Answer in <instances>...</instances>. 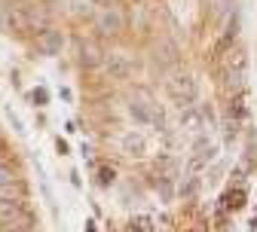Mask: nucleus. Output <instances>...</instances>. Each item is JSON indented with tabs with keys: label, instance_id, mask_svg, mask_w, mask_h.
Returning <instances> with one entry per match:
<instances>
[{
	"label": "nucleus",
	"instance_id": "obj_1",
	"mask_svg": "<svg viewBox=\"0 0 257 232\" xmlns=\"http://www.w3.org/2000/svg\"><path fill=\"white\" fill-rule=\"evenodd\" d=\"M220 74H223V86H227L230 95H236V92L245 89V80H248V55H245L242 46H233V49L223 52V68H220Z\"/></svg>",
	"mask_w": 257,
	"mask_h": 232
},
{
	"label": "nucleus",
	"instance_id": "obj_12",
	"mask_svg": "<svg viewBox=\"0 0 257 232\" xmlns=\"http://www.w3.org/2000/svg\"><path fill=\"white\" fill-rule=\"evenodd\" d=\"M25 19H28V31H43V28H49V10H43V7H28L25 10Z\"/></svg>",
	"mask_w": 257,
	"mask_h": 232
},
{
	"label": "nucleus",
	"instance_id": "obj_3",
	"mask_svg": "<svg viewBox=\"0 0 257 232\" xmlns=\"http://www.w3.org/2000/svg\"><path fill=\"white\" fill-rule=\"evenodd\" d=\"M166 92L172 101H178L181 107L184 104H193L196 101V95H199V83L193 80V74H172L166 80Z\"/></svg>",
	"mask_w": 257,
	"mask_h": 232
},
{
	"label": "nucleus",
	"instance_id": "obj_13",
	"mask_svg": "<svg viewBox=\"0 0 257 232\" xmlns=\"http://www.w3.org/2000/svg\"><path fill=\"white\" fill-rule=\"evenodd\" d=\"M68 13L74 19H92L95 16V0H68Z\"/></svg>",
	"mask_w": 257,
	"mask_h": 232
},
{
	"label": "nucleus",
	"instance_id": "obj_7",
	"mask_svg": "<svg viewBox=\"0 0 257 232\" xmlns=\"http://www.w3.org/2000/svg\"><path fill=\"white\" fill-rule=\"evenodd\" d=\"M77 61H80V68H86V71L101 68V64H104V52H101V46L95 40H80L77 43Z\"/></svg>",
	"mask_w": 257,
	"mask_h": 232
},
{
	"label": "nucleus",
	"instance_id": "obj_22",
	"mask_svg": "<svg viewBox=\"0 0 257 232\" xmlns=\"http://www.w3.org/2000/svg\"><path fill=\"white\" fill-rule=\"evenodd\" d=\"M95 4H101V7H113L116 0H95Z\"/></svg>",
	"mask_w": 257,
	"mask_h": 232
},
{
	"label": "nucleus",
	"instance_id": "obj_19",
	"mask_svg": "<svg viewBox=\"0 0 257 232\" xmlns=\"http://www.w3.org/2000/svg\"><path fill=\"white\" fill-rule=\"evenodd\" d=\"M13 180H16L13 168H10V165H0V183H13Z\"/></svg>",
	"mask_w": 257,
	"mask_h": 232
},
{
	"label": "nucleus",
	"instance_id": "obj_2",
	"mask_svg": "<svg viewBox=\"0 0 257 232\" xmlns=\"http://www.w3.org/2000/svg\"><path fill=\"white\" fill-rule=\"evenodd\" d=\"M128 113H132L135 122H141V125L163 128V110H159V104L153 101L147 92H135L132 98H128Z\"/></svg>",
	"mask_w": 257,
	"mask_h": 232
},
{
	"label": "nucleus",
	"instance_id": "obj_8",
	"mask_svg": "<svg viewBox=\"0 0 257 232\" xmlns=\"http://www.w3.org/2000/svg\"><path fill=\"white\" fill-rule=\"evenodd\" d=\"M61 49H64V34H61V31L43 28L40 34H37V52H40V55L55 58V55H61Z\"/></svg>",
	"mask_w": 257,
	"mask_h": 232
},
{
	"label": "nucleus",
	"instance_id": "obj_6",
	"mask_svg": "<svg viewBox=\"0 0 257 232\" xmlns=\"http://www.w3.org/2000/svg\"><path fill=\"white\" fill-rule=\"evenodd\" d=\"M153 61H156V68H175V64L181 61L178 43L169 40V37H159V43L153 46Z\"/></svg>",
	"mask_w": 257,
	"mask_h": 232
},
{
	"label": "nucleus",
	"instance_id": "obj_11",
	"mask_svg": "<svg viewBox=\"0 0 257 232\" xmlns=\"http://www.w3.org/2000/svg\"><path fill=\"white\" fill-rule=\"evenodd\" d=\"M119 150H122V156H144L147 153V138L144 135H138V131H128V135H122V141H119Z\"/></svg>",
	"mask_w": 257,
	"mask_h": 232
},
{
	"label": "nucleus",
	"instance_id": "obj_5",
	"mask_svg": "<svg viewBox=\"0 0 257 232\" xmlns=\"http://www.w3.org/2000/svg\"><path fill=\"white\" fill-rule=\"evenodd\" d=\"M104 68L110 74V80H128L135 71H138V61L132 55H125V52H104Z\"/></svg>",
	"mask_w": 257,
	"mask_h": 232
},
{
	"label": "nucleus",
	"instance_id": "obj_9",
	"mask_svg": "<svg viewBox=\"0 0 257 232\" xmlns=\"http://www.w3.org/2000/svg\"><path fill=\"white\" fill-rule=\"evenodd\" d=\"M214 156H217V147H214V144H208V141H199V144H196V150H193V156H190V162H187L190 174L202 171L208 162H214Z\"/></svg>",
	"mask_w": 257,
	"mask_h": 232
},
{
	"label": "nucleus",
	"instance_id": "obj_18",
	"mask_svg": "<svg viewBox=\"0 0 257 232\" xmlns=\"http://www.w3.org/2000/svg\"><path fill=\"white\" fill-rule=\"evenodd\" d=\"M196 186H199V180H196V177H190V180H187V186H181V195H184V198H190L193 192H196Z\"/></svg>",
	"mask_w": 257,
	"mask_h": 232
},
{
	"label": "nucleus",
	"instance_id": "obj_16",
	"mask_svg": "<svg viewBox=\"0 0 257 232\" xmlns=\"http://www.w3.org/2000/svg\"><path fill=\"white\" fill-rule=\"evenodd\" d=\"M10 13H13V7H10V0H0V28H4V31H7Z\"/></svg>",
	"mask_w": 257,
	"mask_h": 232
},
{
	"label": "nucleus",
	"instance_id": "obj_20",
	"mask_svg": "<svg viewBox=\"0 0 257 232\" xmlns=\"http://www.w3.org/2000/svg\"><path fill=\"white\" fill-rule=\"evenodd\" d=\"M132 232H150V220H138V229H132Z\"/></svg>",
	"mask_w": 257,
	"mask_h": 232
},
{
	"label": "nucleus",
	"instance_id": "obj_10",
	"mask_svg": "<svg viewBox=\"0 0 257 232\" xmlns=\"http://www.w3.org/2000/svg\"><path fill=\"white\" fill-rule=\"evenodd\" d=\"M181 128L184 131H190V135H199V131L205 128V110H199V107H184V113H181Z\"/></svg>",
	"mask_w": 257,
	"mask_h": 232
},
{
	"label": "nucleus",
	"instance_id": "obj_17",
	"mask_svg": "<svg viewBox=\"0 0 257 232\" xmlns=\"http://www.w3.org/2000/svg\"><path fill=\"white\" fill-rule=\"evenodd\" d=\"M113 183V168H101L98 171V186H110Z\"/></svg>",
	"mask_w": 257,
	"mask_h": 232
},
{
	"label": "nucleus",
	"instance_id": "obj_4",
	"mask_svg": "<svg viewBox=\"0 0 257 232\" xmlns=\"http://www.w3.org/2000/svg\"><path fill=\"white\" fill-rule=\"evenodd\" d=\"M92 19H95V31H98L101 37H119L125 31V16H122V10L116 4L113 7H101Z\"/></svg>",
	"mask_w": 257,
	"mask_h": 232
},
{
	"label": "nucleus",
	"instance_id": "obj_15",
	"mask_svg": "<svg viewBox=\"0 0 257 232\" xmlns=\"http://www.w3.org/2000/svg\"><path fill=\"white\" fill-rule=\"evenodd\" d=\"M242 205H245V189H236V192H227V195H223V208L239 211Z\"/></svg>",
	"mask_w": 257,
	"mask_h": 232
},
{
	"label": "nucleus",
	"instance_id": "obj_14",
	"mask_svg": "<svg viewBox=\"0 0 257 232\" xmlns=\"http://www.w3.org/2000/svg\"><path fill=\"white\" fill-rule=\"evenodd\" d=\"M10 198H25V189L22 183H0V202H10Z\"/></svg>",
	"mask_w": 257,
	"mask_h": 232
},
{
	"label": "nucleus",
	"instance_id": "obj_21",
	"mask_svg": "<svg viewBox=\"0 0 257 232\" xmlns=\"http://www.w3.org/2000/svg\"><path fill=\"white\" fill-rule=\"evenodd\" d=\"M34 101H40V104L46 101V92H43V89H37V92H34Z\"/></svg>",
	"mask_w": 257,
	"mask_h": 232
}]
</instances>
